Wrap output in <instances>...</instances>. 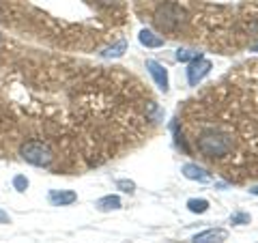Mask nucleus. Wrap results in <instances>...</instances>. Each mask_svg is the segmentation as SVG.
<instances>
[{
  "label": "nucleus",
  "mask_w": 258,
  "mask_h": 243,
  "mask_svg": "<svg viewBox=\"0 0 258 243\" xmlns=\"http://www.w3.org/2000/svg\"><path fill=\"white\" fill-rule=\"evenodd\" d=\"M249 222V215L247 213H237L232 215V224H247Z\"/></svg>",
  "instance_id": "2eb2a0df"
},
{
  "label": "nucleus",
  "mask_w": 258,
  "mask_h": 243,
  "mask_svg": "<svg viewBox=\"0 0 258 243\" xmlns=\"http://www.w3.org/2000/svg\"><path fill=\"white\" fill-rule=\"evenodd\" d=\"M22 157L32 166H50L54 159L52 149L47 147L43 140H28L26 144H22Z\"/></svg>",
  "instance_id": "f03ea898"
},
{
  "label": "nucleus",
  "mask_w": 258,
  "mask_h": 243,
  "mask_svg": "<svg viewBox=\"0 0 258 243\" xmlns=\"http://www.w3.org/2000/svg\"><path fill=\"white\" fill-rule=\"evenodd\" d=\"M140 43L147 45V47H161L164 45V37L155 35L153 30H142L140 32Z\"/></svg>",
  "instance_id": "1a4fd4ad"
},
{
  "label": "nucleus",
  "mask_w": 258,
  "mask_h": 243,
  "mask_svg": "<svg viewBox=\"0 0 258 243\" xmlns=\"http://www.w3.org/2000/svg\"><path fill=\"white\" fill-rule=\"evenodd\" d=\"M99 211H116V209H120V198L118 196H106L101 200H97L95 205Z\"/></svg>",
  "instance_id": "9d476101"
},
{
  "label": "nucleus",
  "mask_w": 258,
  "mask_h": 243,
  "mask_svg": "<svg viewBox=\"0 0 258 243\" xmlns=\"http://www.w3.org/2000/svg\"><path fill=\"white\" fill-rule=\"evenodd\" d=\"M209 71H211V60L203 58V56H198V58H194L189 69H187V80L191 86H198V82L203 80Z\"/></svg>",
  "instance_id": "20e7f679"
},
{
  "label": "nucleus",
  "mask_w": 258,
  "mask_h": 243,
  "mask_svg": "<svg viewBox=\"0 0 258 243\" xmlns=\"http://www.w3.org/2000/svg\"><path fill=\"white\" fill-rule=\"evenodd\" d=\"M198 56H203L200 52H191V50H179L176 52V58H179L181 63H189L194 58H198Z\"/></svg>",
  "instance_id": "f8f14e48"
},
{
  "label": "nucleus",
  "mask_w": 258,
  "mask_h": 243,
  "mask_svg": "<svg viewBox=\"0 0 258 243\" xmlns=\"http://www.w3.org/2000/svg\"><path fill=\"white\" fill-rule=\"evenodd\" d=\"M147 69H149V74L153 76V80H155V84L166 93L168 91V71L155 60H147Z\"/></svg>",
  "instance_id": "423d86ee"
},
{
  "label": "nucleus",
  "mask_w": 258,
  "mask_h": 243,
  "mask_svg": "<svg viewBox=\"0 0 258 243\" xmlns=\"http://www.w3.org/2000/svg\"><path fill=\"white\" fill-rule=\"evenodd\" d=\"M183 20V9L176 3H164L155 11V24L159 30H174Z\"/></svg>",
  "instance_id": "7ed1b4c3"
},
{
  "label": "nucleus",
  "mask_w": 258,
  "mask_h": 243,
  "mask_svg": "<svg viewBox=\"0 0 258 243\" xmlns=\"http://www.w3.org/2000/svg\"><path fill=\"white\" fill-rule=\"evenodd\" d=\"M9 222V215H7L5 211H0V224H7Z\"/></svg>",
  "instance_id": "f3484780"
},
{
  "label": "nucleus",
  "mask_w": 258,
  "mask_h": 243,
  "mask_svg": "<svg viewBox=\"0 0 258 243\" xmlns=\"http://www.w3.org/2000/svg\"><path fill=\"white\" fill-rule=\"evenodd\" d=\"M198 149L205 153L207 157H224L226 153H230L232 144H230V138L224 136L222 132H215V129H209L203 136L196 140Z\"/></svg>",
  "instance_id": "f257e3e1"
},
{
  "label": "nucleus",
  "mask_w": 258,
  "mask_h": 243,
  "mask_svg": "<svg viewBox=\"0 0 258 243\" xmlns=\"http://www.w3.org/2000/svg\"><path fill=\"white\" fill-rule=\"evenodd\" d=\"M228 239V232L224 228H209L205 232H198L196 237L191 239V243H222Z\"/></svg>",
  "instance_id": "39448f33"
},
{
  "label": "nucleus",
  "mask_w": 258,
  "mask_h": 243,
  "mask_svg": "<svg viewBox=\"0 0 258 243\" xmlns=\"http://www.w3.org/2000/svg\"><path fill=\"white\" fill-rule=\"evenodd\" d=\"M76 200H78V194L76 192H58V190L50 192V202H52V205H56V207L74 205Z\"/></svg>",
  "instance_id": "0eeeda50"
},
{
  "label": "nucleus",
  "mask_w": 258,
  "mask_h": 243,
  "mask_svg": "<svg viewBox=\"0 0 258 243\" xmlns=\"http://www.w3.org/2000/svg\"><path fill=\"white\" fill-rule=\"evenodd\" d=\"M187 209L191 213H205L209 209V202L205 198H191V200H187Z\"/></svg>",
  "instance_id": "9b49d317"
},
{
  "label": "nucleus",
  "mask_w": 258,
  "mask_h": 243,
  "mask_svg": "<svg viewBox=\"0 0 258 243\" xmlns=\"http://www.w3.org/2000/svg\"><path fill=\"white\" fill-rule=\"evenodd\" d=\"M118 188L123 190V192H127V194H132V192L136 190V185H134L132 181H118Z\"/></svg>",
  "instance_id": "dca6fc26"
},
{
  "label": "nucleus",
  "mask_w": 258,
  "mask_h": 243,
  "mask_svg": "<svg viewBox=\"0 0 258 243\" xmlns=\"http://www.w3.org/2000/svg\"><path fill=\"white\" fill-rule=\"evenodd\" d=\"M249 192H252V194H256V196H258V185H256V188H252Z\"/></svg>",
  "instance_id": "a211bd4d"
},
{
  "label": "nucleus",
  "mask_w": 258,
  "mask_h": 243,
  "mask_svg": "<svg viewBox=\"0 0 258 243\" xmlns=\"http://www.w3.org/2000/svg\"><path fill=\"white\" fill-rule=\"evenodd\" d=\"M125 47H127V43H125V41H118V45L110 47V50L106 52V56H120V54L125 52Z\"/></svg>",
  "instance_id": "4468645a"
},
{
  "label": "nucleus",
  "mask_w": 258,
  "mask_h": 243,
  "mask_svg": "<svg viewBox=\"0 0 258 243\" xmlns=\"http://www.w3.org/2000/svg\"><path fill=\"white\" fill-rule=\"evenodd\" d=\"M13 188L18 190V192H26V188H28V179L26 176H22V174H18L13 179Z\"/></svg>",
  "instance_id": "ddd939ff"
},
{
  "label": "nucleus",
  "mask_w": 258,
  "mask_h": 243,
  "mask_svg": "<svg viewBox=\"0 0 258 243\" xmlns=\"http://www.w3.org/2000/svg\"><path fill=\"white\" fill-rule=\"evenodd\" d=\"M183 174L187 176V179H191V181H200V183L209 181V174L200 166H196V164H185L183 166Z\"/></svg>",
  "instance_id": "6e6552de"
}]
</instances>
